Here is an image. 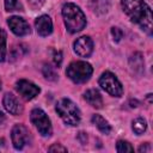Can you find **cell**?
Instances as JSON below:
<instances>
[{
  "mask_svg": "<svg viewBox=\"0 0 153 153\" xmlns=\"http://www.w3.org/2000/svg\"><path fill=\"white\" fill-rule=\"evenodd\" d=\"M55 110L66 124L78 126L80 123V120H81L80 110L71 99H68V98L60 99L56 103Z\"/></svg>",
  "mask_w": 153,
  "mask_h": 153,
  "instance_id": "3",
  "label": "cell"
},
{
  "mask_svg": "<svg viewBox=\"0 0 153 153\" xmlns=\"http://www.w3.org/2000/svg\"><path fill=\"white\" fill-rule=\"evenodd\" d=\"M91 120H92V123L98 128L99 131H102L103 134H110L111 126L104 117H102L100 115H93Z\"/></svg>",
  "mask_w": 153,
  "mask_h": 153,
  "instance_id": "15",
  "label": "cell"
},
{
  "mask_svg": "<svg viewBox=\"0 0 153 153\" xmlns=\"http://www.w3.org/2000/svg\"><path fill=\"white\" fill-rule=\"evenodd\" d=\"M43 74H44V76L48 80H51V81L57 80V74L55 72V68L51 67L50 65H44V67H43Z\"/></svg>",
  "mask_w": 153,
  "mask_h": 153,
  "instance_id": "20",
  "label": "cell"
},
{
  "mask_svg": "<svg viewBox=\"0 0 153 153\" xmlns=\"http://www.w3.org/2000/svg\"><path fill=\"white\" fill-rule=\"evenodd\" d=\"M62 17H63L65 25L71 33L79 32L86 26V17L84 12L72 2L63 5Z\"/></svg>",
  "mask_w": 153,
  "mask_h": 153,
  "instance_id": "2",
  "label": "cell"
},
{
  "mask_svg": "<svg viewBox=\"0 0 153 153\" xmlns=\"http://www.w3.org/2000/svg\"><path fill=\"white\" fill-rule=\"evenodd\" d=\"M121 5L131 22L139 24L148 35L152 33V11L143 0H121Z\"/></svg>",
  "mask_w": 153,
  "mask_h": 153,
  "instance_id": "1",
  "label": "cell"
},
{
  "mask_svg": "<svg viewBox=\"0 0 153 153\" xmlns=\"http://www.w3.org/2000/svg\"><path fill=\"white\" fill-rule=\"evenodd\" d=\"M111 35H112L115 42H120L121 38L123 37V32H122L118 27H112V29H111Z\"/></svg>",
  "mask_w": 153,
  "mask_h": 153,
  "instance_id": "22",
  "label": "cell"
},
{
  "mask_svg": "<svg viewBox=\"0 0 153 153\" xmlns=\"http://www.w3.org/2000/svg\"><path fill=\"white\" fill-rule=\"evenodd\" d=\"M90 7L97 14H103V13H106L109 10V2L108 0H91Z\"/></svg>",
  "mask_w": 153,
  "mask_h": 153,
  "instance_id": "16",
  "label": "cell"
},
{
  "mask_svg": "<svg viewBox=\"0 0 153 153\" xmlns=\"http://www.w3.org/2000/svg\"><path fill=\"white\" fill-rule=\"evenodd\" d=\"M61 61H62V54L61 51H55L54 53V62L56 66H60L61 65Z\"/></svg>",
  "mask_w": 153,
  "mask_h": 153,
  "instance_id": "24",
  "label": "cell"
},
{
  "mask_svg": "<svg viewBox=\"0 0 153 153\" xmlns=\"http://www.w3.org/2000/svg\"><path fill=\"white\" fill-rule=\"evenodd\" d=\"M140 153H147V152H149L151 151V145L148 143V142H145L143 145H141L140 147H139V149H137Z\"/></svg>",
  "mask_w": 153,
  "mask_h": 153,
  "instance_id": "25",
  "label": "cell"
},
{
  "mask_svg": "<svg viewBox=\"0 0 153 153\" xmlns=\"http://www.w3.org/2000/svg\"><path fill=\"white\" fill-rule=\"evenodd\" d=\"M100 87L112 97H121L123 94V86L115 74L111 72H104L99 78Z\"/></svg>",
  "mask_w": 153,
  "mask_h": 153,
  "instance_id": "6",
  "label": "cell"
},
{
  "mask_svg": "<svg viewBox=\"0 0 153 153\" xmlns=\"http://www.w3.org/2000/svg\"><path fill=\"white\" fill-rule=\"evenodd\" d=\"M131 128H133V130H134L135 134L141 135V134H143V133L146 131V129H147V122H146L145 118L137 117V118H135V120L133 121Z\"/></svg>",
  "mask_w": 153,
  "mask_h": 153,
  "instance_id": "17",
  "label": "cell"
},
{
  "mask_svg": "<svg viewBox=\"0 0 153 153\" xmlns=\"http://www.w3.org/2000/svg\"><path fill=\"white\" fill-rule=\"evenodd\" d=\"M11 139H12L13 147L16 149H23L24 146L27 145L30 141V135H29L27 128L23 124H16L12 128Z\"/></svg>",
  "mask_w": 153,
  "mask_h": 153,
  "instance_id": "7",
  "label": "cell"
},
{
  "mask_svg": "<svg viewBox=\"0 0 153 153\" xmlns=\"http://www.w3.org/2000/svg\"><path fill=\"white\" fill-rule=\"evenodd\" d=\"M4 121H5V115H4V112L0 111V124H1Z\"/></svg>",
  "mask_w": 153,
  "mask_h": 153,
  "instance_id": "27",
  "label": "cell"
},
{
  "mask_svg": "<svg viewBox=\"0 0 153 153\" xmlns=\"http://www.w3.org/2000/svg\"><path fill=\"white\" fill-rule=\"evenodd\" d=\"M30 120L42 136L47 137V136L51 135V133H53L51 122H50L49 117L47 116V114L42 109H38V108L33 109L30 114Z\"/></svg>",
  "mask_w": 153,
  "mask_h": 153,
  "instance_id": "5",
  "label": "cell"
},
{
  "mask_svg": "<svg viewBox=\"0 0 153 153\" xmlns=\"http://www.w3.org/2000/svg\"><path fill=\"white\" fill-rule=\"evenodd\" d=\"M5 8L8 12L12 11H22L23 6L19 2V0H5Z\"/></svg>",
  "mask_w": 153,
  "mask_h": 153,
  "instance_id": "19",
  "label": "cell"
},
{
  "mask_svg": "<svg viewBox=\"0 0 153 153\" xmlns=\"http://www.w3.org/2000/svg\"><path fill=\"white\" fill-rule=\"evenodd\" d=\"M2 104H4V108L6 109L7 112H10L11 115H19L22 114L23 111V106L20 105L19 100L17 99V97L13 94V93H6L4 96V99H2Z\"/></svg>",
  "mask_w": 153,
  "mask_h": 153,
  "instance_id": "11",
  "label": "cell"
},
{
  "mask_svg": "<svg viewBox=\"0 0 153 153\" xmlns=\"http://www.w3.org/2000/svg\"><path fill=\"white\" fill-rule=\"evenodd\" d=\"M74 51L81 57H88L93 51V42L88 36H81L74 42Z\"/></svg>",
  "mask_w": 153,
  "mask_h": 153,
  "instance_id": "10",
  "label": "cell"
},
{
  "mask_svg": "<svg viewBox=\"0 0 153 153\" xmlns=\"http://www.w3.org/2000/svg\"><path fill=\"white\" fill-rule=\"evenodd\" d=\"M7 24L10 26V29L12 30V32L17 36H26L31 32L30 30V26L29 24L26 23V20H24L23 18L20 17H17V16H13V17H10L8 20H7Z\"/></svg>",
  "mask_w": 153,
  "mask_h": 153,
  "instance_id": "9",
  "label": "cell"
},
{
  "mask_svg": "<svg viewBox=\"0 0 153 153\" xmlns=\"http://www.w3.org/2000/svg\"><path fill=\"white\" fill-rule=\"evenodd\" d=\"M16 90L26 100L33 99L41 91L37 85H35L33 82H31L29 80H25V79H20L16 82Z\"/></svg>",
  "mask_w": 153,
  "mask_h": 153,
  "instance_id": "8",
  "label": "cell"
},
{
  "mask_svg": "<svg viewBox=\"0 0 153 153\" xmlns=\"http://www.w3.org/2000/svg\"><path fill=\"white\" fill-rule=\"evenodd\" d=\"M35 26H36L37 33L42 37L49 36L53 32V22L50 19V17L47 16V14H43V16L38 17L35 22Z\"/></svg>",
  "mask_w": 153,
  "mask_h": 153,
  "instance_id": "12",
  "label": "cell"
},
{
  "mask_svg": "<svg viewBox=\"0 0 153 153\" xmlns=\"http://www.w3.org/2000/svg\"><path fill=\"white\" fill-rule=\"evenodd\" d=\"M129 66L134 71V73L141 74L143 72V57L141 53H134L129 57Z\"/></svg>",
  "mask_w": 153,
  "mask_h": 153,
  "instance_id": "14",
  "label": "cell"
},
{
  "mask_svg": "<svg viewBox=\"0 0 153 153\" xmlns=\"http://www.w3.org/2000/svg\"><path fill=\"white\" fill-rule=\"evenodd\" d=\"M0 90H1V80H0Z\"/></svg>",
  "mask_w": 153,
  "mask_h": 153,
  "instance_id": "28",
  "label": "cell"
},
{
  "mask_svg": "<svg viewBox=\"0 0 153 153\" xmlns=\"http://www.w3.org/2000/svg\"><path fill=\"white\" fill-rule=\"evenodd\" d=\"M92 66L85 61H74L71 62L66 69L67 76L75 84L86 82L92 75Z\"/></svg>",
  "mask_w": 153,
  "mask_h": 153,
  "instance_id": "4",
  "label": "cell"
},
{
  "mask_svg": "<svg viewBox=\"0 0 153 153\" xmlns=\"http://www.w3.org/2000/svg\"><path fill=\"white\" fill-rule=\"evenodd\" d=\"M27 1H29V2L31 4V6H33V7H41L44 0H27Z\"/></svg>",
  "mask_w": 153,
  "mask_h": 153,
  "instance_id": "26",
  "label": "cell"
},
{
  "mask_svg": "<svg viewBox=\"0 0 153 153\" xmlns=\"http://www.w3.org/2000/svg\"><path fill=\"white\" fill-rule=\"evenodd\" d=\"M116 151H117L118 153H126V152H133V151H134V148H133V146H131L128 141L120 140V141H117Z\"/></svg>",
  "mask_w": 153,
  "mask_h": 153,
  "instance_id": "21",
  "label": "cell"
},
{
  "mask_svg": "<svg viewBox=\"0 0 153 153\" xmlns=\"http://www.w3.org/2000/svg\"><path fill=\"white\" fill-rule=\"evenodd\" d=\"M6 57V33L2 29H0V62H2Z\"/></svg>",
  "mask_w": 153,
  "mask_h": 153,
  "instance_id": "18",
  "label": "cell"
},
{
  "mask_svg": "<svg viewBox=\"0 0 153 153\" xmlns=\"http://www.w3.org/2000/svg\"><path fill=\"white\" fill-rule=\"evenodd\" d=\"M84 99L93 108L96 109H100L103 106V98L102 94L99 93L98 90L96 88H90L84 93Z\"/></svg>",
  "mask_w": 153,
  "mask_h": 153,
  "instance_id": "13",
  "label": "cell"
},
{
  "mask_svg": "<svg viewBox=\"0 0 153 153\" xmlns=\"http://www.w3.org/2000/svg\"><path fill=\"white\" fill-rule=\"evenodd\" d=\"M48 151L49 152H67V148L61 146V145H59V143H54L53 146H50L48 148Z\"/></svg>",
  "mask_w": 153,
  "mask_h": 153,
  "instance_id": "23",
  "label": "cell"
}]
</instances>
